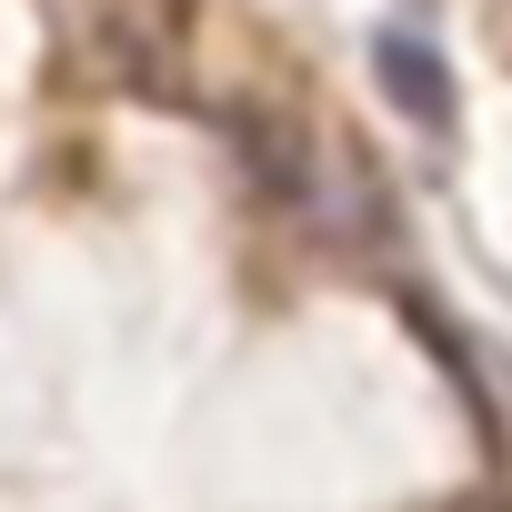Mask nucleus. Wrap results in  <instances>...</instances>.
<instances>
[{
	"instance_id": "obj_1",
	"label": "nucleus",
	"mask_w": 512,
	"mask_h": 512,
	"mask_svg": "<svg viewBox=\"0 0 512 512\" xmlns=\"http://www.w3.org/2000/svg\"><path fill=\"white\" fill-rule=\"evenodd\" d=\"M81 41L121 81H171L191 51V0H81Z\"/></svg>"
},
{
	"instance_id": "obj_2",
	"label": "nucleus",
	"mask_w": 512,
	"mask_h": 512,
	"mask_svg": "<svg viewBox=\"0 0 512 512\" xmlns=\"http://www.w3.org/2000/svg\"><path fill=\"white\" fill-rule=\"evenodd\" d=\"M231 141H241L251 181H262V201H312V191H322V151H312V131H302L292 111L241 101V111H231Z\"/></svg>"
},
{
	"instance_id": "obj_3",
	"label": "nucleus",
	"mask_w": 512,
	"mask_h": 512,
	"mask_svg": "<svg viewBox=\"0 0 512 512\" xmlns=\"http://www.w3.org/2000/svg\"><path fill=\"white\" fill-rule=\"evenodd\" d=\"M372 81H382V101H392L402 121L452 131V71H442V51H432L422 31H382V41H372Z\"/></svg>"
}]
</instances>
